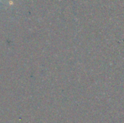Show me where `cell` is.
I'll return each mask as SVG.
<instances>
[{
  "instance_id": "obj_1",
  "label": "cell",
  "mask_w": 124,
  "mask_h": 123,
  "mask_svg": "<svg viewBox=\"0 0 124 123\" xmlns=\"http://www.w3.org/2000/svg\"><path fill=\"white\" fill-rule=\"evenodd\" d=\"M0 1H1V0H0Z\"/></svg>"
}]
</instances>
